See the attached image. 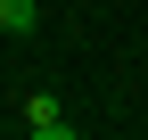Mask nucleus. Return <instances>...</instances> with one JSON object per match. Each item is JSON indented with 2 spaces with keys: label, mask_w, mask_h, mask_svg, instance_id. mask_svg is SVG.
Wrapping results in <instances>:
<instances>
[{
  "label": "nucleus",
  "mask_w": 148,
  "mask_h": 140,
  "mask_svg": "<svg viewBox=\"0 0 148 140\" xmlns=\"http://www.w3.org/2000/svg\"><path fill=\"white\" fill-rule=\"evenodd\" d=\"M25 132H33V140H66V107H58L49 91H33V99H25Z\"/></svg>",
  "instance_id": "nucleus-1"
},
{
  "label": "nucleus",
  "mask_w": 148,
  "mask_h": 140,
  "mask_svg": "<svg viewBox=\"0 0 148 140\" xmlns=\"http://www.w3.org/2000/svg\"><path fill=\"white\" fill-rule=\"evenodd\" d=\"M41 16H33V0H0V33H33Z\"/></svg>",
  "instance_id": "nucleus-2"
}]
</instances>
